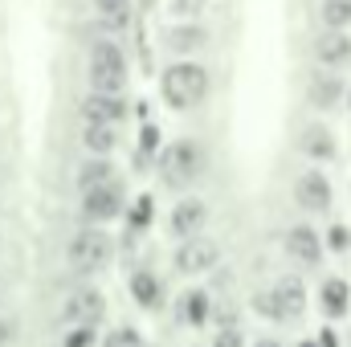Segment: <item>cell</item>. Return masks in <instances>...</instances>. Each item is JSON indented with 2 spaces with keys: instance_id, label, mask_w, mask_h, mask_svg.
Segmentation results:
<instances>
[{
  "instance_id": "obj_9",
  "label": "cell",
  "mask_w": 351,
  "mask_h": 347,
  "mask_svg": "<svg viewBox=\"0 0 351 347\" xmlns=\"http://www.w3.org/2000/svg\"><path fill=\"white\" fill-rule=\"evenodd\" d=\"M282 246H286V254L298 261L302 270H315L319 261H323V233H315L311 225H290L286 229V237H282Z\"/></svg>"
},
{
  "instance_id": "obj_19",
  "label": "cell",
  "mask_w": 351,
  "mask_h": 347,
  "mask_svg": "<svg viewBox=\"0 0 351 347\" xmlns=\"http://www.w3.org/2000/svg\"><path fill=\"white\" fill-rule=\"evenodd\" d=\"M127 286H131L135 302H139V307H147V311H152V307H160V298H164V286H160V278H156L152 270H135Z\"/></svg>"
},
{
  "instance_id": "obj_27",
  "label": "cell",
  "mask_w": 351,
  "mask_h": 347,
  "mask_svg": "<svg viewBox=\"0 0 351 347\" xmlns=\"http://www.w3.org/2000/svg\"><path fill=\"white\" fill-rule=\"evenodd\" d=\"M94 344H98L94 327H70L66 339H62V347H94Z\"/></svg>"
},
{
  "instance_id": "obj_8",
  "label": "cell",
  "mask_w": 351,
  "mask_h": 347,
  "mask_svg": "<svg viewBox=\"0 0 351 347\" xmlns=\"http://www.w3.org/2000/svg\"><path fill=\"white\" fill-rule=\"evenodd\" d=\"M294 200H298L306 213H327V208H331V200H335L327 172H319V168L298 172V180H294Z\"/></svg>"
},
{
  "instance_id": "obj_3",
  "label": "cell",
  "mask_w": 351,
  "mask_h": 347,
  "mask_svg": "<svg viewBox=\"0 0 351 347\" xmlns=\"http://www.w3.org/2000/svg\"><path fill=\"white\" fill-rule=\"evenodd\" d=\"M90 90L123 94L127 90V53L119 41H94L90 49Z\"/></svg>"
},
{
  "instance_id": "obj_10",
  "label": "cell",
  "mask_w": 351,
  "mask_h": 347,
  "mask_svg": "<svg viewBox=\"0 0 351 347\" xmlns=\"http://www.w3.org/2000/svg\"><path fill=\"white\" fill-rule=\"evenodd\" d=\"M127 119V98L123 94H98V90H90L86 98H82V123H110V127H119Z\"/></svg>"
},
{
  "instance_id": "obj_26",
  "label": "cell",
  "mask_w": 351,
  "mask_h": 347,
  "mask_svg": "<svg viewBox=\"0 0 351 347\" xmlns=\"http://www.w3.org/2000/svg\"><path fill=\"white\" fill-rule=\"evenodd\" d=\"M323 246H327V250H335V254H348V250H351V229H348V225H331Z\"/></svg>"
},
{
  "instance_id": "obj_12",
  "label": "cell",
  "mask_w": 351,
  "mask_h": 347,
  "mask_svg": "<svg viewBox=\"0 0 351 347\" xmlns=\"http://www.w3.org/2000/svg\"><path fill=\"white\" fill-rule=\"evenodd\" d=\"M315 58L327 70H343L351 62V33L348 29H323L319 41H315Z\"/></svg>"
},
{
  "instance_id": "obj_32",
  "label": "cell",
  "mask_w": 351,
  "mask_h": 347,
  "mask_svg": "<svg viewBox=\"0 0 351 347\" xmlns=\"http://www.w3.org/2000/svg\"><path fill=\"white\" fill-rule=\"evenodd\" d=\"M156 139H160L156 127H147V131H143V152H156Z\"/></svg>"
},
{
  "instance_id": "obj_35",
  "label": "cell",
  "mask_w": 351,
  "mask_h": 347,
  "mask_svg": "<svg viewBox=\"0 0 351 347\" xmlns=\"http://www.w3.org/2000/svg\"><path fill=\"white\" fill-rule=\"evenodd\" d=\"M302 347H315V344H302Z\"/></svg>"
},
{
  "instance_id": "obj_22",
  "label": "cell",
  "mask_w": 351,
  "mask_h": 347,
  "mask_svg": "<svg viewBox=\"0 0 351 347\" xmlns=\"http://www.w3.org/2000/svg\"><path fill=\"white\" fill-rule=\"evenodd\" d=\"M131 4L135 0H94V8H98L106 29H127L131 25Z\"/></svg>"
},
{
  "instance_id": "obj_24",
  "label": "cell",
  "mask_w": 351,
  "mask_h": 347,
  "mask_svg": "<svg viewBox=\"0 0 351 347\" xmlns=\"http://www.w3.org/2000/svg\"><path fill=\"white\" fill-rule=\"evenodd\" d=\"M250 302H254V311H258L262 319H269V323H286V311H282V302L274 298V290H262V294H254Z\"/></svg>"
},
{
  "instance_id": "obj_11",
  "label": "cell",
  "mask_w": 351,
  "mask_h": 347,
  "mask_svg": "<svg viewBox=\"0 0 351 347\" xmlns=\"http://www.w3.org/2000/svg\"><path fill=\"white\" fill-rule=\"evenodd\" d=\"M172 233L184 241V237H196V233H204V225H208V204L200 200V196H184L180 204L172 208Z\"/></svg>"
},
{
  "instance_id": "obj_33",
  "label": "cell",
  "mask_w": 351,
  "mask_h": 347,
  "mask_svg": "<svg viewBox=\"0 0 351 347\" xmlns=\"http://www.w3.org/2000/svg\"><path fill=\"white\" fill-rule=\"evenodd\" d=\"M254 347H282V344H274V339H258Z\"/></svg>"
},
{
  "instance_id": "obj_7",
  "label": "cell",
  "mask_w": 351,
  "mask_h": 347,
  "mask_svg": "<svg viewBox=\"0 0 351 347\" xmlns=\"http://www.w3.org/2000/svg\"><path fill=\"white\" fill-rule=\"evenodd\" d=\"M102 315H106V298H102L94 286L74 290V294L66 298V307H62L66 327H98V323H102Z\"/></svg>"
},
{
  "instance_id": "obj_2",
  "label": "cell",
  "mask_w": 351,
  "mask_h": 347,
  "mask_svg": "<svg viewBox=\"0 0 351 347\" xmlns=\"http://www.w3.org/2000/svg\"><path fill=\"white\" fill-rule=\"evenodd\" d=\"M110 258H114V241H110V233L102 225L78 229L70 237V246H66V261H70L74 274H98V270L110 265Z\"/></svg>"
},
{
  "instance_id": "obj_1",
  "label": "cell",
  "mask_w": 351,
  "mask_h": 347,
  "mask_svg": "<svg viewBox=\"0 0 351 347\" xmlns=\"http://www.w3.org/2000/svg\"><path fill=\"white\" fill-rule=\"evenodd\" d=\"M208 86H213L208 70L200 62H192V58H180L160 74V94H164V102L172 110H196L208 98Z\"/></svg>"
},
{
  "instance_id": "obj_28",
  "label": "cell",
  "mask_w": 351,
  "mask_h": 347,
  "mask_svg": "<svg viewBox=\"0 0 351 347\" xmlns=\"http://www.w3.org/2000/svg\"><path fill=\"white\" fill-rule=\"evenodd\" d=\"M21 335V319L16 315H0V347H12Z\"/></svg>"
},
{
  "instance_id": "obj_20",
  "label": "cell",
  "mask_w": 351,
  "mask_h": 347,
  "mask_svg": "<svg viewBox=\"0 0 351 347\" xmlns=\"http://www.w3.org/2000/svg\"><path fill=\"white\" fill-rule=\"evenodd\" d=\"M110 180H114V164H110V156H90L86 164L78 168V192L98 188V184H110Z\"/></svg>"
},
{
  "instance_id": "obj_30",
  "label": "cell",
  "mask_w": 351,
  "mask_h": 347,
  "mask_svg": "<svg viewBox=\"0 0 351 347\" xmlns=\"http://www.w3.org/2000/svg\"><path fill=\"white\" fill-rule=\"evenodd\" d=\"M147 221H152V200L139 196V200H135V213H131V225H147Z\"/></svg>"
},
{
  "instance_id": "obj_29",
  "label": "cell",
  "mask_w": 351,
  "mask_h": 347,
  "mask_svg": "<svg viewBox=\"0 0 351 347\" xmlns=\"http://www.w3.org/2000/svg\"><path fill=\"white\" fill-rule=\"evenodd\" d=\"M213 347H245V339H241L237 327H221V331L213 335Z\"/></svg>"
},
{
  "instance_id": "obj_14",
  "label": "cell",
  "mask_w": 351,
  "mask_h": 347,
  "mask_svg": "<svg viewBox=\"0 0 351 347\" xmlns=\"http://www.w3.org/2000/svg\"><path fill=\"white\" fill-rule=\"evenodd\" d=\"M343 98H348V86H343L339 74H315V78L306 82V102H311L315 110H335Z\"/></svg>"
},
{
  "instance_id": "obj_23",
  "label": "cell",
  "mask_w": 351,
  "mask_h": 347,
  "mask_svg": "<svg viewBox=\"0 0 351 347\" xmlns=\"http://www.w3.org/2000/svg\"><path fill=\"white\" fill-rule=\"evenodd\" d=\"M319 21L323 29H351V0H323Z\"/></svg>"
},
{
  "instance_id": "obj_31",
  "label": "cell",
  "mask_w": 351,
  "mask_h": 347,
  "mask_svg": "<svg viewBox=\"0 0 351 347\" xmlns=\"http://www.w3.org/2000/svg\"><path fill=\"white\" fill-rule=\"evenodd\" d=\"M315 347H339L335 331H331V327H323V331H319V339H315Z\"/></svg>"
},
{
  "instance_id": "obj_13",
  "label": "cell",
  "mask_w": 351,
  "mask_h": 347,
  "mask_svg": "<svg viewBox=\"0 0 351 347\" xmlns=\"http://www.w3.org/2000/svg\"><path fill=\"white\" fill-rule=\"evenodd\" d=\"M164 45H168V53H176V58H192V53H200L208 45V29L200 21H180V25L168 29Z\"/></svg>"
},
{
  "instance_id": "obj_18",
  "label": "cell",
  "mask_w": 351,
  "mask_h": 347,
  "mask_svg": "<svg viewBox=\"0 0 351 347\" xmlns=\"http://www.w3.org/2000/svg\"><path fill=\"white\" fill-rule=\"evenodd\" d=\"M82 147L90 156H110L119 147V127H110V123H82Z\"/></svg>"
},
{
  "instance_id": "obj_16",
  "label": "cell",
  "mask_w": 351,
  "mask_h": 347,
  "mask_svg": "<svg viewBox=\"0 0 351 347\" xmlns=\"http://www.w3.org/2000/svg\"><path fill=\"white\" fill-rule=\"evenodd\" d=\"M269 290H274V298L282 302L286 319H298V315L306 311V286H302V278H290V274H286V278H278Z\"/></svg>"
},
{
  "instance_id": "obj_6",
  "label": "cell",
  "mask_w": 351,
  "mask_h": 347,
  "mask_svg": "<svg viewBox=\"0 0 351 347\" xmlns=\"http://www.w3.org/2000/svg\"><path fill=\"white\" fill-rule=\"evenodd\" d=\"M127 213V196L119 188V180L110 184H98V188H86L82 192V217L90 225H106V221H119Z\"/></svg>"
},
{
  "instance_id": "obj_21",
  "label": "cell",
  "mask_w": 351,
  "mask_h": 347,
  "mask_svg": "<svg viewBox=\"0 0 351 347\" xmlns=\"http://www.w3.org/2000/svg\"><path fill=\"white\" fill-rule=\"evenodd\" d=\"M184 307H180V315H184V323H192V327H204L208 323V315H213V302H208V290H188L184 298H180Z\"/></svg>"
},
{
  "instance_id": "obj_5",
  "label": "cell",
  "mask_w": 351,
  "mask_h": 347,
  "mask_svg": "<svg viewBox=\"0 0 351 347\" xmlns=\"http://www.w3.org/2000/svg\"><path fill=\"white\" fill-rule=\"evenodd\" d=\"M160 160H164V172H168L172 184H188V180H196V176L204 172V147H200V139H172Z\"/></svg>"
},
{
  "instance_id": "obj_34",
  "label": "cell",
  "mask_w": 351,
  "mask_h": 347,
  "mask_svg": "<svg viewBox=\"0 0 351 347\" xmlns=\"http://www.w3.org/2000/svg\"><path fill=\"white\" fill-rule=\"evenodd\" d=\"M348 102H351V90H348Z\"/></svg>"
},
{
  "instance_id": "obj_17",
  "label": "cell",
  "mask_w": 351,
  "mask_h": 347,
  "mask_svg": "<svg viewBox=\"0 0 351 347\" xmlns=\"http://www.w3.org/2000/svg\"><path fill=\"white\" fill-rule=\"evenodd\" d=\"M348 302H351V286L343 278H323L319 286V307L331 315V319H343L348 315Z\"/></svg>"
},
{
  "instance_id": "obj_25",
  "label": "cell",
  "mask_w": 351,
  "mask_h": 347,
  "mask_svg": "<svg viewBox=\"0 0 351 347\" xmlns=\"http://www.w3.org/2000/svg\"><path fill=\"white\" fill-rule=\"evenodd\" d=\"M172 12L180 21H200L208 12V0H172Z\"/></svg>"
},
{
  "instance_id": "obj_15",
  "label": "cell",
  "mask_w": 351,
  "mask_h": 347,
  "mask_svg": "<svg viewBox=\"0 0 351 347\" xmlns=\"http://www.w3.org/2000/svg\"><path fill=\"white\" fill-rule=\"evenodd\" d=\"M302 156H311L315 164H331L335 156H339V143H335V131L331 127H323V123H311V127H302Z\"/></svg>"
},
{
  "instance_id": "obj_4",
  "label": "cell",
  "mask_w": 351,
  "mask_h": 347,
  "mask_svg": "<svg viewBox=\"0 0 351 347\" xmlns=\"http://www.w3.org/2000/svg\"><path fill=\"white\" fill-rule=\"evenodd\" d=\"M172 265H176V274H184V278L208 274V270L221 265V241H213V237H204V233L184 237L172 254Z\"/></svg>"
}]
</instances>
